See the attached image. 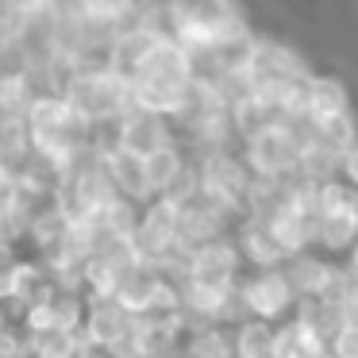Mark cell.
I'll use <instances>...</instances> for the list:
<instances>
[{
    "mask_svg": "<svg viewBox=\"0 0 358 358\" xmlns=\"http://www.w3.org/2000/svg\"><path fill=\"white\" fill-rule=\"evenodd\" d=\"M162 16L166 35H173L189 58L250 39L239 0H162Z\"/></svg>",
    "mask_w": 358,
    "mask_h": 358,
    "instance_id": "6da1fadb",
    "label": "cell"
},
{
    "mask_svg": "<svg viewBox=\"0 0 358 358\" xmlns=\"http://www.w3.org/2000/svg\"><path fill=\"white\" fill-rule=\"evenodd\" d=\"M24 135L31 155L58 166V170H66L73 158L93 147L89 143L93 131L70 112V104L58 96V89H43V93L31 96V104L24 112Z\"/></svg>",
    "mask_w": 358,
    "mask_h": 358,
    "instance_id": "7a4b0ae2",
    "label": "cell"
},
{
    "mask_svg": "<svg viewBox=\"0 0 358 358\" xmlns=\"http://www.w3.org/2000/svg\"><path fill=\"white\" fill-rule=\"evenodd\" d=\"M58 96L70 104V112L89 127H112L127 108H131V89L127 78L112 66H89V70H70L58 81Z\"/></svg>",
    "mask_w": 358,
    "mask_h": 358,
    "instance_id": "3957f363",
    "label": "cell"
},
{
    "mask_svg": "<svg viewBox=\"0 0 358 358\" xmlns=\"http://www.w3.org/2000/svg\"><path fill=\"white\" fill-rule=\"evenodd\" d=\"M304 143H312V120H289L247 135L239 158L258 181H296Z\"/></svg>",
    "mask_w": 358,
    "mask_h": 358,
    "instance_id": "277c9868",
    "label": "cell"
},
{
    "mask_svg": "<svg viewBox=\"0 0 358 358\" xmlns=\"http://www.w3.org/2000/svg\"><path fill=\"white\" fill-rule=\"evenodd\" d=\"M250 170L243 166L239 155L231 150H208V155L196 162V196L212 201L216 208H224L227 216H243V204L250 193Z\"/></svg>",
    "mask_w": 358,
    "mask_h": 358,
    "instance_id": "5b68a950",
    "label": "cell"
},
{
    "mask_svg": "<svg viewBox=\"0 0 358 358\" xmlns=\"http://www.w3.org/2000/svg\"><path fill=\"white\" fill-rule=\"evenodd\" d=\"M243 278V258H239V247L235 239H212L204 247L189 250L185 255V266H181V281H193V285H204V289H216V293H227L235 289ZM178 281V285H181Z\"/></svg>",
    "mask_w": 358,
    "mask_h": 358,
    "instance_id": "8992f818",
    "label": "cell"
},
{
    "mask_svg": "<svg viewBox=\"0 0 358 358\" xmlns=\"http://www.w3.org/2000/svg\"><path fill=\"white\" fill-rule=\"evenodd\" d=\"M239 296L247 304V316L266 320V324H281L296 312V296L281 270H255L239 278Z\"/></svg>",
    "mask_w": 358,
    "mask_h": 358,
    "instance_id": "52a82bcc",
    "label": "cell"
},
{
    "mask_svg": "<svg viewBox=\"0 0 358 358\" xmlns=\"http://www.w3.org/2000/svg\"><path fill=\"white\" fill-rule=\"evenodd\" d=\"M166 143H173V124L166 116H155V112L127 108L112 124V147L131 158H147L155 150H162Z\"/></svg>",
    "mask_w": 358,
    "mask_h": 358,
    "instance_id": "ba28073f",
    "label": "cell"
},
{
    "mask_svg": "<svg viewBox=\"0 0 358 358\" xmlns=\"http://www.w3.org/2000/svg\"><path fill=\"white\" fill-rule=\"evenodd\" d=\"M285 273L289 289H293L296 304L301 301H316V296H327L339 278V266L331 262L327 255H316V250H301V255H289L285 262L278 266Z\"/></svg>",
    "mask_w": 358,
    "mask_h": 358,
    "instance_id": "9c48e42d",
    "label": "cell"
},
{
    "mask_svg": "<svg viewBox=\"0 0 358 358\" xmlns=\"http://www.w3.org/2000/svg\"><path fill=\"white\" fill-rule=\"evenodd\" d=\"M227 227H231V216H227L224 208H216V204L204 201V196H193V201H185L178 212V250L189 255V250L204 247V243H212V239H224Z\"/></svg>",
    "mask_w": 358,
    "mask_h": 358,
    "instance_id": "30bf717a",
    "label": "cell"
},
{
    "mask_svg": "<svg viewBox=\"0 0 358 358\" xmlns=\"http://www.w3.org/2000/svg\"><path fill=\"white\" fill-rule=\"evenodd\" d=\"M131 327H135V316H127L116 301H85V316H81V343H89V347L124 350Z\"/></svg>",
    "mask_w": 358,
    "mask_h": 358,
    "instance_id": "8fae6325",
    "label": "cell"
},
{
    "mask_svg": "<svg viewBox=\"0 0 358 358\" xmlns=\"http://www.w3.org/2000/svg\"><path fill=\"white\" fill-rule=\"evenodd\" d=\"M96 150H101L104 178H108L112 193H116L120 201L135 204V208H143L147 201H155V196H150V185H147V173H143V158L124 155V150H116L112 143L108 147H96Z\"/></svg>",
    "mask_w": 358,
    "mask_h": 358,
    "instance_id": "7c38bea8",
    "label": "cell"
},
{
    "mask_svg": "<svg viewBox=\"0 0 358 358\" xmlns=\"http://www.w3.org/2000/svg\"><path fill=\"white\" fill-rule=\"evenodd\" d=\"M162 281H166V278L155 270V266L135 262V266H127V270L116 278V289H112L108 301H116L120 308L127 312V316H147V312L155 308V301H158V289H162Z\"/></svg>",
    "mask_w": 358,
    "mask_h": 358,
    "instance_id": "4fadbf2b",
    "label": "cell"
},
{
    "mask_svg": "<svg viewBox=\"0 0 358 358\" xmlns=\"http://www.w3.org/2000/svg\"><path fill=\"white\" fill-rule=\"evenodd\" d=\"M235 247H239L243 266H255V270H278L285 262V250L278 247V239H273L270 224L262 216H239V239H235Z\"/></svg>",
    "mask_w": 358,
    "mask_h": 358,
    "instance_id": "5bb4252c",
    "label": "cell"
},
{
    "mask_svg": "<svg viewBox=\"0 0 358 358\" xmlns=\"http://www.w3.org/2000/svg\"><path fill=\"white\" fill-rule=\"evenodd\" d=\"M143 4L147 0H58V8L66 16L81 20V24H93V27H104V31H120L124 24H131Z\"/></svg>",
    "mask_w": 358,
    "mask_h": 358,
    "instance_id": "9a60e30c",
    "label": "cell"
},
{
    "mask_svg": "<svg viewBox=\"0 0 358 358\" xmlns=\"http://www.w3.org/2000/svg\"><path fill=\"white\" fill-rule=\"evenodd\" d=\"M304 112L312 124L331 120L339 112H350V93L339 78H308L304 81Z\"/></svg>",
    "mask_w": 358,
    "mask_h": 358,
    "instance_id": "2e32d148",
    "label": "cell"
},
{
    "mask_svg": "<svg viewBox=\"0 0 358 358\" xmlns=\"http://www.w3.org/2000/svg\"><path fill=\"white\" fill-rule=\"evenodd\" d=\"M231 358H278V324L243 320L231 327Z\"/></svg>",
    "mask_w": 358,
    "mask_h": 358,
    "instance_id": "e0dca14e",
    "label": "cell"
},
{
    "mask_svg": "<svg viewBox=\"0 0 358 358\" xmlns=\"http://www.w3.org/2000/svg\"><path fill=\"white\" fill-rule=\"evenodd\" d=\"M35 96L27 70H0V127L24 124V112Z\"/></svg>",
    "mask_w": 358,
    "mask_h": 358,
    "instance_id": "ac0fdd59",
    "label": "cell"
},
{
    "mask_svg": "<svg viewBox=\"0 0 358 358\" xmlns=\"http://www.w3.org/2000/svg\"><path fill=\"white\" fill-rule=\"evenodd\" d=\"M181 358H231V327H220V324L185 327Z\"/></svg>",
    "mask_w": 358,
    "mask_h": 358,
    "instance_id": "d6986e66",
    "label": "cell"
},
{
    "mask_svg": "<svg viewBox=\"0 0 358 358\" xmlns=\"http://www.w3.org/2000/svg\"><path fill=\"white\" fill-rule=\"evenodd\" d=\"M278 358H331L327 343L316 339L296 316L278 324Z\"/></svg>",
    "mask_w": 358,
    "mask_h": 358,
    "instance_id": "ffe728a7",
    "label": "cell"
},
{
    "mask_svg": "<svg viewBox=\"0 0 358 358\" xmlns=\"http://www.w3.org/2000/svg\"><path fill=\"white\" fill-rule=\"evenodd\" d=\"M312 143H320L324 150H331V155L339 158L347 147H355V143H358L355 116H350V112H339V116H331V120L312 124Z\"/></svg>",
    "mask_w": 358,
    "mask_h": 358,
    "instance_id": "44dd1931",
    "label": "cell"
},
{
    "mask_svg": "<svg viewBox=\"0 0 358 358\" xmlns=\"http://www.w3.org/2000/svg\"><path fill=\"white\" fill-rule=\"evenodd\" d=\"M81 335L78 331H50L39 339H27V358H78Z\"/></svg>",
    "mask_w": 358,
    "mask_h": 358,
    "instance_id": "7402d4cb",
    "label": "cell"
},
{
    "mask_svg": "<svg viewBox=\"0 0 358 358\" xmlns=\"http://www.w3.org/2000/svg\"><path fill=\"white\" fill-rule=\"evenodd\" d=\"M27 12H31L27 0H0V47H12V39L24 27Z\"/></svg>",
    "mask_w": 358,
    "mask_h": 358,
    "instance_id": "603a6c76",
    "label": "cell"
},
{
    "mask_svg": "<svg viewBox=\"0 0 358 358\" xmlns=\"http://www.w3.org/2000/svg\"><path fill=\"white\" fill-rule=\"evenodd\" d=\"M327 355H331V358H358V324L339 327L335 339L327 343Z\"/></svg>",
    "mask_w": 358,
    "mask_h": 358,
    "instance_id": "cb8c5ba5",
    "label": "cell"
},
{
    "mask_svg": "<svg viewBox=\"0 0 358 358\" xmlns=\"http://www.w3.org/2000/svg\"><path fill=\"white\" fill-rule=\"evenodd\" d=\"M335 178L358 193V143H355V147H347L339 158H335Z\"/></svg>",
    "mask_w": 358,
    "mask_h": 358,
    "instance_id": "d4e9b609",
    "label": "cell"
},
{
    "mask_svg": "<svg viewBox=\"0 0 358 358\" xmlns=\"http://www.w3.org/2000/svg\"><path fill=\"white\" fill-rule=\"evenodd\" d=\"M16 247L12 243H0V304L8 296V281H12V270H16Z\"/></svg>",
    "mask_w": 358,
    "mask_h": 358,
    "instance_id": "484cf974",
    "label": "cell"
},
{
    "mask_svg": "<svg viewBox=\"0 0 358 358\" xmlns=\"http://www.w3.org/2000/svg\"><path fill=\"white\" fill-rule=\"evenodd\" d=\"M343 273H347V278H350V281H355V285H358V243H355V247L347 250V266H343Z\"/></svg>",
    "mask_w": 358,
    "mask_h": 358,
    "instance_id": "4316f807",
    "label": "cell"
},
{
    "mask_svg": "<svg viewBox=\"0 0 358 358\" xmlns=\"http://www.w3.org/2000/svg\"><path fill=\"white\" fill-rule=\"evenodd\" d=\"M12 185H16V173H12V170H8V166L0 162V196L8 193V189H12Z\"/></svg>",
    "mask_w": 358,
    "mask_h": 358,
    "instance_id": "83f0119b",
    "label": "cell"
},
{
    "mask_svg": "<svg viewBox=\"0 0 358 358\" xmlns=\"http://www.w3.org/2000/svg\"><path fill=\"white\" fill-rule=\"evenodd\" d=\"M347 316H350V324H358V293H355V301L347 304Z\"/></svg>",
    "mask_w": 358,
    "mask_h": 358,
    "instance_id": "f1b7e54d",
    "label": "cell"
}]
</instances>
